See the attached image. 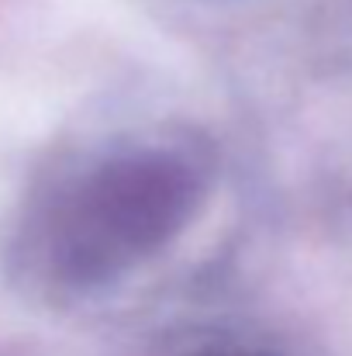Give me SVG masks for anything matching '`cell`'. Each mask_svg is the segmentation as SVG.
Returning a JSON list of instances; mask_svg holds the SVG:
<instances>
[{"label":"cell","mask_w":352,"mask_h":356,"mask_svg":"<svg viewBox=\"0 0 352 356\" xmlns=\"http://www.w3.org/2000/svg\"><path fill=\"white\" fill-rule=\"evenodd\" d=\"M194 201V180L169 159H124L108 166L80 197L59 238V270L73 284L111 277L159 249Z\"/></svg>","instance_id":"cell-1"},{"label":"cell","mask_w":352,"mask_h":356,"mask_svg":"<svg viewBox=\"0 0 352 356\" xmlns=\"http://www.w3.org/2000/svg\"><path fill=\"white\" fill-rule=\"evenodd\" d=\"M201 356H262V353H255V350H208Z\"/></svg>","instance_id":"cell-2"}]
</instances>
